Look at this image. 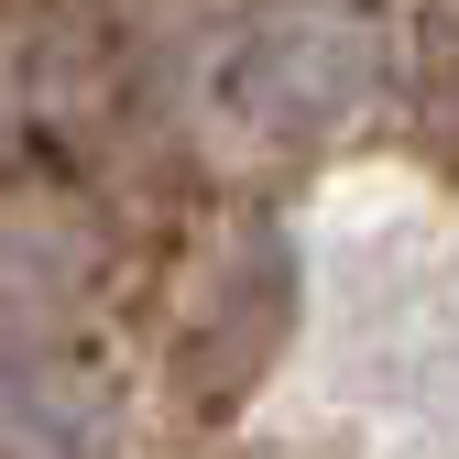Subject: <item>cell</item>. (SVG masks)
I'll return each instance as SVG.
<instances>
[{
    "label": "cell",
    "mask_w": 459,
    "mask_h": 459,
    "mask_svg": "<svg viewBox=\"0 0 459 459\" xmlns=\"http://www.w3.org/2000/svg\"><path fill=\"white\" fill-rule=\"evenodd\" d=\"M372 33L361 22H339V12H296V22H273L263 44H252V109L263 121H328V109H351L361 88H372Z\"/></svg>",
    "instance_id": "cell-1"
},
{
    "label": "cell",
    "mask_w": 459,
    "mask_h": 459,
    "mask_svg": "<svg viewBox=\"0 0 459 459\" xmlns=\"http://www.w3.org/2000/svg\"><path fill=\"white\" fill-rule=\"evenodd\" d=\"M273 328H284V284H273V252H241L208 296H197V328H186V372H208V394L230 383H252L263 351H273Z\"/></svg>",
    "instance_id": "cell-2"
}]
</instances>
